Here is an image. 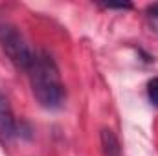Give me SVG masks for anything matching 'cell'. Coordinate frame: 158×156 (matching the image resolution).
I'll use <instances>...</instances> for the list:
<instances>
[{
  "label": "cell",
  "instance_id": "cell-1",
  "mask_svg": "<svg viewBox=\"0 0 158 156\" xmlns=\"http://www.w3.org/2000/svg\"><path fill=\"white\" fill-rule=\"evenodd\" d=\"M28 76H30L31 92L40 107L48 110H55L63 107L66 90L61 81L59 68L50 53L46 51L35 53V59L28 70Z\"/></svg>",
  "mask_w": 158,
  "mask_h": 156
},
{
  "label": "cell",
  "instance_id": "cell-2",
  "mask_svg": "<svg viewBox=\"0 0 158 156\" xmlns=\"http://www.w3.org/2000/svg\"><path fill=\"white\" fill-rule=\"evenodd\" d=\"M0 46L4 50V53L7 55V59L20 70H30L33 59H35V51L30 48V44L22 37V33L11 26V24H0Z\"/></svg>",
  "mask_w": 158,
  "mask_h": 156
},
{
  "label": "cell",
  "instance_id": "cell-3",
  "mask_svg": "<svg viewBox=\"0 0 158 156\" xmlns=\"http://www.w3.org/2000/svg\"><path fill=\"white\" fill-rule=\"evenodd\" d=\"M15 134H17V121L13 116V110L7 103V99L0 94V138L7 142Z\"/></svg>",
  "mask_w": 158,
  "mask_h": 156
},
{
  "label": "cell",
  "instance_id": "cell-4",
  "mask_svg": "<svg viewBox=\"0 0 158 156\" xmlns=\"http://www.w3.org/2000/svg\"><path fill=\"white\" fill-rule=\"evenodd\" d=\"M101 145H103L105 156H119V153H121L118 138H116V134L110 129H103L101 130Z\"/></svg>",
  "mask_w": 158,
  "mask_h": 156
},
{
  "label": "cell",
  "instance_id": "cell-5",
  "mask_svg": "<svg viewBox=\"0 0 158 156\" xmlns=\"http://www.w3.org/2000/svg\"><path fill=\"white\" fill-rule=\"evenodd\" d=\"M147 96H149V101L158 107V77L151 79L147 83Z\"/></svg>",
  "mask_w": 158,
  "mask_h": 156
},
{
  "label": "cell",
  "instance_id": "cell-6",
  "mask_svg": "<svg viewBox=\"0 0 158 156\" xmlns=\"http://www.w3.org/2000/svg\"><path fill=\"white\" fill-rule=\"evenodd\" d=\"M109 9H131V4H105Z\"/></svg>",
  "mask_w": 158,
  "mask_h": 156
},
{
  "label": "cell",
  "instance_id": "cell-7",
  "mask_svg": "<svg viewBox=\"0 0 158 156\" xmlns=\"http://www.w3.org/2000/svg\"><path fill=\"white\" fill-rule=\"evenodd\" d=\"M147 11L151 13V17H155V18H158V4H155V6H151V7H149Z\"/></svg>",
  "mask_w": 158,
  "mask_h": 156
}]
</instances>
